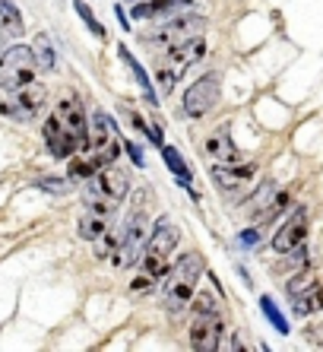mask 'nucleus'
Listing matches in <instances>:
<instances>
[{"label": "nucleus", "mask_w": 323, "mask_h": 352, "mask_svg": "<svg viewBox=\"0 0 323 352\" xmlns=\"http://www.w3.org/2000/svg\"><path fill=\"white\" fill-rule=\"evenodd\" d=\"M289 204V190L276 188V184H263L247 204V219H269V216L282 213V206Z\"/></svg>", "instance_id": "nucleus-15"}, {"label": "nucleus", "mask_w": 323, "mask_h": 352, "mask_svg": "<svg viewBox=\"0 0 323 352\" xmlns=\"http://www.w3.org/2000/svg\"><path fill=\"white\" fill-rule=\"evenodd\" d=\"M178 241H181L178 229L171 226V219H165V216H162V219L153 226L149 245H146L143 257H140V276H137V283H133V289H137V292H146V286L153 289L155 279L168 270V261H171V254H175Z\"/></svg>", "instance_id": "nucleus-2"}, {"label": "nucleus", "mask_w": 323, "mask_h": 352, "mask_svg": "<svg viewBox=\"0 0 323 352\" xmlns=\"http://www.w3.org/2000/svg\"><path fill=\"white\" fill-rule=\"evenodd\" d=\"M149 235H153V229H149V219H146V216L137 210V213L124 222V229H121V238H118V251H114V257H111L114 267H133V263L143 257L146 245H149Z\"/></svg>", "instance_id": "nucleus-7"}, {"label": "nucleus", "mask_w": 323, "mask_h": 352, "mask_svg": "<svg viewBox=\"0 0 323 352\" xmlns=\"http://www.w3.org/2000/svg\"><path fill=\"white\" fill-rule=\"evenodd\" d=\"M219 92H222V86H219V76L216 74H206L200 76L197 82H190L184 92V111L187 118H203L210 115L212 108H216L219 102Z\"/></svg>", "instance_id": "nucleus-12"}, {"label": "nucleus", "mask_w": 323, "mask_h": 352, "mask_svg": "<svg viewBox=\"0 0 323 352\" xmlns=\"http://www.w3.org/2000/svg\"><path fill=\"white\" fill-rule=\"evenodd\" d=\"M289 302H291V308H295V314L323 311V283L314 273L295 276L289 283Z\"/></svg>", "instance_id": "nucleus-13"}, {"label": "nucleus", "mask_w": 323, "mask_h": 352, "mask_svg": "<svg viewBox=\"0 0 323 352\" xmlns=\"http://www.w3.org/2000/svg\"><path fill=\"white\" fill-rule=\"evenodd\" d=\"M222 336H225V324H222V314L210 305H203L197 311L194 324H190V349L197 352H216L222 346Z\"/></svg>", "instance_id": "nucleus-11"}, {"label": "nucleus", "mask_w": 323, "mask_h": 352, "mask_svg": "<svg viewBox=\"0 0 323 352\" xmlns=\"http://www.w3.org/2000/svg\"><path fill=\"white\" fill-rule=\"evenodd\" d=\"M194 3L190 0H143L137 7L130 10L133 19H159V16H168V13H184L190 10Z\"/></svg>", "instance_id": "nucleus-18"}, {"label": "nucleus", "mask_w": 323, "mask_h": 352, "mask_svg": "<svg viewBox=\"0 0 323 352\" xmlns=\"http://www.w3.org/2000/svg\"><path fill=\"white\" fill-rule=\"evenodd\" d=\"M73 7H76V13H80L82 23L89 25V32H92V35H98V38L105 35V25H102L96 16H92V10H89V3H86V0H73Z\"/></svg>", "instance_id": "nucleus-25"}, {"label": "nucleus", "mask_w": 323, "mask_h": 352, "mask_svg": "<svg viewBox=\"0 0 323 352\" xmlns=\"http://www.w3.org/2000/svg\"><path fill=\"white\" fill-rule=\"evenodd\" d=\"M86 149H89L92 159H98L102 168H108V165L118 162V156H121V137H118V127H114V121L105 111H96V115H92Z\"/></svg>", "instance_id": "nucleus-9"}, {"label": "nucleus", "mask_w": 323, "mask_h": 352, "mask_svg": "<svg viewBox=\"0 0 323 352\" xmlns=\"http://www.w3.org/2000/svg\"><path fill=\"white\" fill-rule=\"evenodd\" d=\"M206 23H203L197 13H175L171 19L159 23L149 35H143V45L153 51H168V48H178L184 41H194L203 35Z\"/></svg>", "instance_id": "nucleus-6"}, {"label": "nucleus", "mask_w": 323, "mask_h": 352, "mask_svg": "<svg viewBox=\"0 0 323 352\" xmlns=\"http://www.w3.org/2000/svg\"><path fill=\"white\" fill-rule=\"evenodd\" d=\"M35 58H38L41 70H54V48H51L48 35H38V38H35Z\"/></svg>", "instance_id": "nucleus-24"}, {"label": "nucleus", "mask_w": 323, "mask_h": 352, "mask_svg": "<svg viewBox=\"0 0 323 352\" xmlns=\"http://www.w3.org/2000/svg\"><path fill=\"white\" fill-rule=\"evenodd\" d=\"M0 29H7L13 35L23 32V13L13 0H0Z\"/></svg>", "instance_id": "nucleus-22"}, {"label": "nucleus", "mask_w": 323, "mask_h": 352, "mask_svg": "<svg viewBox=\"0 0 323 352\" xmlns=\"http://www.w3.org/2000/svg\"><path fill=\"white\" fill-rule=\"evenodd\" d=\"M133 3H143V0H133Z\"/></svg>", "instance_id": "nucleus-30"}, {"label": "nucleus", "mask_w": 323, "mask_h": 352, "mask_svg": "<svg viewBox=\"0 0 323 352\" xmlns=\"http://www.w3.org/2000/svg\"><path fill=\"white\" fill-rule=\"evenodd\" d=\"M124 149H127V153H130V159H133V162H137V165H143V153H140V146H137V143H130V140H124Z\"/></svg>", "instance_id": "nucleus-26"}, {"label": "nucleus", "mask_w": 323, "mask_h": 352, "mask_svg": "<svg viewBox=\"0 0 323 352\" xmlns=\"http://www.w3.org/2000/svg\"><path fill=\"white\" fill-rule=\"evenodd\" d=\"M45 190H54L57 194V190H67V188H64V181H45Z\"/></svg>", "instance_id": "nucleus-28"}, {"label": "nucleus", "mask_w": 323, "mask_h": 352, "mask_svg": "<svg viewBox=\"0 0 323 352\" xmlns=\"http://www.w3.org/2000/svg\"><path fill=\"white\" fill-rule=\"evenodd\" d=\"M304 238H307V213L304 210H298V213L285 222L282 229L276 232L269 245H273L276 254H291V251H301Z\"/></svg>", "instance_id": "nucleus-16"}, {"label": "nucleus", "mask_w": 323, "mask_h": 352, "mask_svg": "<svg viewBox=\"0 0 323 352\" xmlns=\"http://www.w3.org/2000/svg\"><path fill=\"white\" fill-rule=\"evenodd\" d=\"M111 219H114V213L89 210V206H86V213H82V219H80V238H86V241H98V238L111 229Z\"/></svg>", "instance_id": "nucleus-19"}, {"label": "nucleus", "mask_w": 323, "mask_h": 352, "mask_svg": "<svg viewBox=\"0 0 323 352\" xmlns=\"http://www.w3.org/2000/svg\"><path fill=\"white\" fill-rule=\"evenodd\" d=\"M260 308H263V314H267V320H269V324H273L276 330H279V333H289V320L282 318V311L276 308V302H273V298H269V295H263V298H260Z\"/></svg>", "instance_id": "nucleus-23"}, {"label": "nucleus", "mask_w": 323, "mask_h": 352, "mask_svg": "<svg viewBox=\"0 0 323 352\" xmlns=\"http://www.w3.org/2000/svg\"><path fill=\"white\" fill-rule=\"evenodd\" d=\"M45 143L54 159H73L89 143V121L76 98L57 102L51 118L45 121Z\"/></svg>", "instance_id": "nucleus-1"}, {"label": "nucleus", "mask_w": 323, "mask_h": 352, "mask_svg": "<svg viewBox=\"0 0 323 352\" xmlns=\"http://www.w3.org/2000/svg\"><path fill=\"white\" fill-rule=\"evenodd\" d=\"M206 153H210L212 165H238V162H244L241 149L232 143L228 131H212L210 137H206Z\"/></svg>", "instance_id": "nucleus-17"}, {"label": "nucleus", "mask_w": 323, "mask_h": 352, "mask_svg": "<svg viewBox=\"0 0 323 352\" xmlns=\"http://www.w3.org/2000/svg\"><path fill=\"white\" fill-rule=\"evenodd\" d=\"M35 70H38L35 48L16 45V48L3 51V58H0V89L13 92V89H19V86H25V82H32Z\"/></svg>", "instance_id": "nucleus-8"}, {"label": "nucleus", "mask_w": 323, "mask_h": 352, "mask_svg": "<svg viewBox=\"0 0 323 352\" xmlns=\"http://www.w3.org/2000/svg\"><path fill=\"white\" fill-rule=\"evenodd\" d=\"M257 165L254 162H238V165H212V181L219 184L222 194H238V190L251 188Z\"/></svg>", "instance_id": "nucleus-14"}, {"label": "nucleus", "mask_w": 323, "mask_h": 352, "mask_svg": "<svg viewBox=\"0 0 323 352\" xmlns=\"http://www.w3.org/2000/svg\"><path fill=\"white\" fill-rule=\"evenodd\" d=\"M45 102H48V89L32 80V82H25V86H19V89H13L10 98L0 102V115L13 118V121H32L41 108H45Z\"/></svg>", "instance_id": "nucleus-10"}, {"label": "nucleus", "mask_w": 323, "mask_h": 352, "mask_svg": "<svg viewBox=\"0 0 323 352\" xmlns=\"http://www.w3.org/2000/svg\"><path fill=\"white\" fill-rule=\"evenodd\" d=\"M203 54H206V41H203V35L194 38V41H184V45H178V48L162 51L159 60H155V82H159L165 92H171L175 89V82H178L181 76L203 58Z\"/></svg>", "instance_id": "nucleus-5"}, {"label": "nucleus", "mask_w": 323, "mask_h": 352, "mask_svg": "<svg viewBox=\"0 0 323 352\" xmlns=\"http://www.w3.org/2000/svg\"><path fill=\"white\" fill-rule=\"evenodd\" d=\"M311 336H317L314 343H317V346H323V327H317V330H311Z\"/></svg>", "instance_id": "nucleus-29"}, {"label": "nucleus", "mask_w": 323, "mask_h": 352, "mask_svg": "<svg viewBox=\"0 0 323 352\" xmlns=\"http://www.w3.org/2000/svg\"><path fill=\"white\" fill-rule=\"evenodd\" d=\"M200 276H203V257L200 254H184L178 263H175V270L168 273V283H165V308H168L171 314L184 311L187 305H190Z\"/></svg>", "instance_id": "nucleus-4"}, {"label": "nucleus", "mask_w": 323, "mask_h": 352, "mask_svg": "<svg viewBox=\"0 0 323 352\" xmlns=\"http://www.w3.org/2000/svg\"><path fill=\"white\" fill-rule=\"evenodd\" d=\"M162 159H165V165H168V172L175 175V178L184 184L187 190H190V181H194V175H190V168H187L184 156H181L178 149H171V146H162ZM194 194V190H190Z\"/></svg>", "instance_id": "nucleus-20"}, {"label": "nucleus", "mask_w": 323, "mask_h": 352, "mask_svg": "<svg viewBox=\"0 0 323 352\" xmlns=\"http://www.w3.org/2000/svg\"><path fill=\"white\" fill-rule=\"evenodd\" d=\"M241 245H244V248H251V245H257V229H251V232H244V235H241Z\"/></svg>", "instance_id": "nucleus-27"}, {"label": "nucleus", "mask_w": 323, "mask_h": 352, "mask_svg": "<svg viewBox=\"0 0 323 352\" xmlns=\"http://www.w3.org/2000/svg\"><path fill=\"white\" fill-rule=\"evenodd\" d=\"M121 60L130 67V70H133V76H137V82H140V89H143V96H146V98H149V102H153V105H155L159 98H155L153 82H149V76H146V70H143V67H140V60L133 58V54H130V51L124 48V45H121Z\"/></svg>", "instance_id": "nucleus-21"}, {"label": "nucleus", "mask_w": 323, "mask_h": 352, "mask_svg": "<svg viewBox=\"0 0 323 352\" xmlns=\"http://www.w3.org/2000/svg\"><path fill=\"white\" fill-rule=\"evenodd\" d=\"M130 190V178L121 168H102L98 175H92L86 181V190H82V200L89 210H105V213H118V206L124 204V197Z\"/></svg>", "instance_id": "nucleus-3"}]
</instances>
